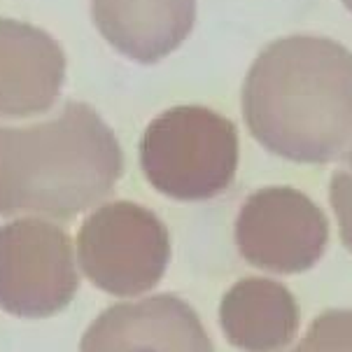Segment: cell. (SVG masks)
I'll use <instances>...</instances> for the list:
<instances>
[{
  "label": "cell",
  "mask_w": 352,
  "mask_h": 352,
  "mask_svg": "<svg viewBox=\"0 0 352 352\" xmlns=\"http://www.w3.org/2000/svg\"><path fill=\"white\" fill-rule=\"evenodd\" d=\"M100 35L138 63H157L184 43L196 0H91Z\"/></svg>",
  "instance_id": "9"
},
{
  "label": "cell",
  "mask_w": 352,
  "mask_h": 352,
  "mask_svg": "<svg viewBox=\"0 0 352 352\" xmlns=\"http://www.w3.org/2000/svg\"><path fill=\"white\" fill-rule=\"evenodd\" d=\"M329 241L324 212L292 187L248 196L236 219V245L248 264L273 273H301L318 264Z\"/></svg>",
  "instance_id": "6"
},
{
  "label": "cell",
  "mask_w": 352,
  "mask_h": 352,
  "mask_svg": "<svg viewBox=\"0 0 352 352\" xmlns=\"http://www.w3.org/2000/svg\"><path fill=\"white\" fill-rule=\"evenodd\" d=\"M170 241L164 222L131 201H112L91 212L77 234L85 276L112 296H138L159 285Z\"/></svg>",
  "instance_id": "4"
},
{
  "label": "cell",
  "mask_w": 352,
  "mask_h": 352,
  "mask_svg": "<svg viewBox=\"0 0 352 352\" xmlns=\"http://www.w3.org/2000/svg\"><path fill=\"white\" fill-rule=\"evenodd\" d=\"M80 352H212V343L189 303L159 294L105 308Z\"/></svg>",
  "instance_id": "7"
},
{
  "label": "cell",
  "mask_w": 352,
  "mask_h": 352,
  "mask_svg": "<svg viewBox=\"0 0 352 352\" xmlns=\"http://www.w3.org/2000/svg\"><path fill=\"white\" fill-rule=\"evenodd\" d=\"M329 199L333 212L338 217V231H341L343 245L352 250V154L341 168L333 173L329 184Z\"/></svg>",
  "instance_id": "12"
},
{
  "label": "cell",
  "mask_w": 352,
  "mask_h": 352,
  "mask_svg": "<svg viewBox=\"0 0 352 352\" xmlns=\"http://www.w3.org/2000/svg\"><path fill=\"white\" fill-rule=\"evenodd\" d=\"M292 352H352V310H327Z\"/></svg>",
  "instance_id": "11"
},
{
  "label": "cell",
  "mask_w": 352,
  "mask_h": 352,
  "mask_svg": "<svg viewBox=\"0 0 352 352\" xmlns=\"http://www.w3.org/2000/svg\"><path fill=\"white\" fill-rule=\"evenodd\" d=\"M238 131L201 105L154 117L140 140V166L157 192L175 201H208L229 189L238 170Z\"/></svg>",
  "instance_id": "3"
},
{
  "label": "cell",
  "mask_w": 352,
  "mask_h": 352,
  "mask_svg": "<svg viewBox=\"0 0 352 352\" xmlns=\"http://www.w3.org/2000/svg\"><path fill=\"white\" fill-rule=\"evenodd\" d=\"M219 324L229 343L243 352H278L294 341L299 303L276 280L245 278L224 294Z\"/></svg>",
  "instance_id": "10"
},
{
  "label": "cell",
  "mask_w": 352,
  "mask_h": 352,
  "mask_svg": "<svg viewBox=\"0 0 352 352\" xmlns=\"http://www.w3.org/2000/svg\"><path fill=\"white\" fill-rule=\"evenodd\" d=\"M343 5H345V8H348V10L352 12V0H343Z\"/></svg>",
  "instance_id": "13"
},
{
  "label": "cell",
  "mask_w": 352,
  "mask_h": 352,
  "mask_svg": "<svg viewBox=\"0 0 352 352\" xmlns=\"http://www.w3.org/2000/svg\"><path fill=\"white\" fill-rule=\"evenodd\" d=\"M80 287L70 236L43 219L0 226V308L16 318H50Z\"/></svg>",
  "instance_id": "5"
},
{
  "label": "cell",
  "mask_w": 352,
  "mask_h": 352,
  "mask_svg": "<svg viewBox=\"0 0 352 352\" xmlns=\"http://www.w3.org/2000/svg\"><path fill=\"white\" fill-rule=\"evenodd\" d=\"M122 170L112 129L80 100L33 126H0V217L73 219L110 196Z\"/></svg>",
  "instance_id": "2"
},
{
  "label": "cell",
  "mask_w": 352,
  "mask_h": 352,
  "mask_svg": "<svg viewBox=\"0 0 352 352\" xmlns=\"http://www.w3.org/2000/svg\"><path fill=\"white\" fill-rule=\"evenodd\" d=\"M254 140L296 164L352 154V52L320 35H287L254 58L243 85Z\"/></svg>",
  "instance_id": "1"
},
{
  "label": "cell",
  "mask_w": 352,
  "mask_h": 352,
  "mask_svg": "<svg viewBox=\"0 0 352 352\" xmlns=\"http://www.w3.org/2000/svg\"><path fill=\"white\" fill-rule=\"evenodd\" d=\"M65 54L43 28L0 16V117L43 115L58 98Z\"/></svg>",
  "instance_id": "8"
}]
</instances>
